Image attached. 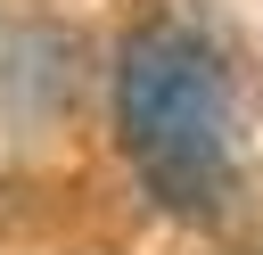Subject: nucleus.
<instances>
[{"instance_id": "obj_1", "label": "nucleus", "mask_w": 263, "mask_h": 255, "mask_svg": "<svg viewBox=\"0 0 263 255\" xmlns=\"http://www.w3.org/2000/svg\"><path fill=\"white\" fill-rule=\"evenodd\" d=\"M115 132L164 214H214L230 181V74L181 16H140L115 49Z\"/></svg>"}]
</instances>
